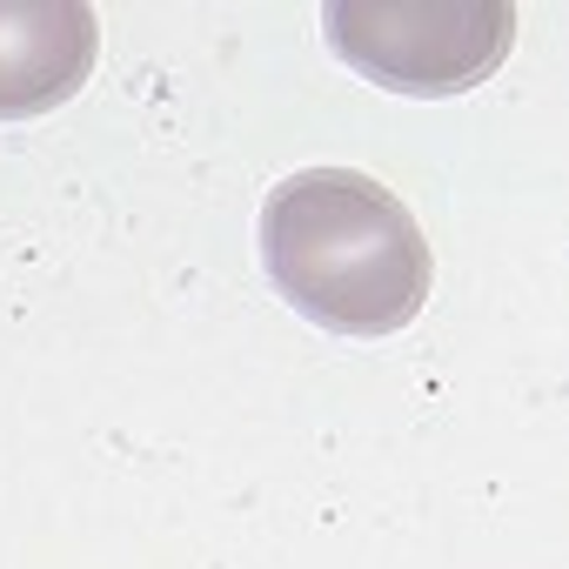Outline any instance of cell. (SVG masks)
Returning a JSON list of instances; mask_svg holds the SVG:
<instances>
[{
    "instance_id": "3957f363",
    "label": "cell",
    "mask_w": 569,
    "mask_h": 569,
    "mask_svg": "<svg viewBox=\"0 0 569 569\" xmlns=\"http://www.w3.org/2000/svg\"><path fill=\"white\" fill-rule=\"evenodd\" d=\"M101 21L81 0H0V121H28L81 94Z\"/></svg>"
},
{
    "instance_id": "7a4b0ae2",
    "label": "cell",
    "mask_w": 569,
    "mask_h": 569,
    "mask_svg": "<svg viewBox=\"0 0 569 569\" xmlns=\"http://www.w3.org/2000/svg\"><path fill=\"white\" fill-rule=\"evenodd\" d=\"M329 48L376 88L396 94H462L489 81L516 41V8H376V0H336L322 8Z\"/></svg>"
},
{
    "instance_id": "6da1fadb",
    "label": "cell",
    "mask_w": 569,
    "mask_h": 569,
    "mask_svg": "<svg viewBox=\"0 0 569 569\" xmlns=\"http://www.w3.org/2000/svg\"><path fill=\"white\" fill-rule=\"evenodd\" d=\"M261 268L296 316L356 342L409 329L436 281V254L409 201L356 168H302L268 188Z\"/></svg>"
}]
</instances>
